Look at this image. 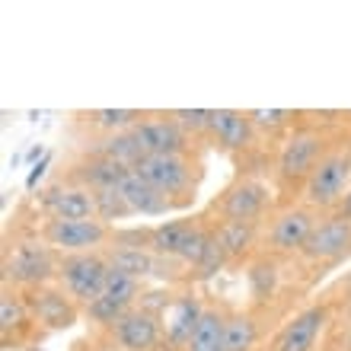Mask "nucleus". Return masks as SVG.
Returning a JSON list of instances; mask_svg holds the SVG:
<instances>
[{"label":"nucleus","instance_id":"nucleus-31","mask_svg":"<svg viewBox=\"0 0 351 351\" xmlns=\"http://www.w3.org/2000/svg\"><path fill=\"white\" fill-rule=\"evenodd\" d=\"M275 265L268 259H259L256 265H252V271H250V287H252V294L259 297V300H265L271 291H275Z\"/></svg>","mask_w":351,"mask_h":351},{"label":"nucleus","instance_id":"nucleus-32","mask_svg":"<svg viewBox=\"0 0 351 351\" xmlns=\"http://www.w3.org/2000/svg\"><path fill=\"white\" fill-rule=\"evenodd\" d=\"M339 211H342L345 217H351V192L345 195V202H342V208H339Z\"/></svg>","mask_w":351,"mask_h":351},{"label":"nucleus","instance_id":"nucleus-18","mask_svg":"<svg viewBox=\"0 0 351 351\" xmlns=\"http://www.w3.org/2000/svg\"><path fill=\"white\" fill-rule=\"evenodd\" d=\"M211 134H214V141H217L223 150H240V147H246V144L252 141L256 128H252V121H250V112L214 109Z\"/></svg>","mask_w":351,"mask_h":351},{"label":"nucleus","instance_id":"nucleus-26","mask_svg":"<svg viewBox=\"0 0 351 351\" xmlns=\"http://www.w3.org/2000/svg\"><path fill=\"white\" fill-rule=\"evenodd\" d=\"M147 119L144 112L138 109H96L90 112V121L96 125V128L109 131V134H121V131H131L134 125H141V121Z\"/></svg>","mask_w":351,"mask_h":351},{"label":"nucleus","instance_id":"nucleus-24","mask_svg":"<svg viewBox=\"0 0 351 351\" xmlns=\"http://www.w3.org/2000/svg\"><path fill=\"white\" fill-rule=\"evenodd\" d=\"M259 342V323L250 313L227 316V332H223V351H252Z\"/></svg>","mask_w":351,"mask_h":351},{"label":"nucleus","instance_id":"nucleus-20","mask_svg":"<svg viewBox=\"0 0 351 351\" xmlns=\"http://www.w3.org/2000/svg\"><path fill=\"white\" fill-rule=\"evenodd\" d=\"M106 259H109L112 271H121L134 281H147L150 275H157L160 262H163L154 250H134V246H112Z\"/></svg>","mask_w":351,"mask_h":351},{"label":"nucleus","instance_id":"nucleus-15","mask_svg":"<svg viewBox=\"0 0 351 351\" xmlns=\"http://www.w3.org/2000/svg\"><path fill=\"white\" fill-rule=\"evenodd\" d=\"M202 313H204V306L195 294H179L176 300H169L163 306V313H160L163 339L169 345H176V348H185L195 332V326H198V319H202Z\"/></svg>","mask_w":351,"mask_h":351},{"label":"nucleus","instance_id":"nucleus-12","mask_svg":"<svg viewBox=\"0 0 351 351\" xmlns=\"http://www.w3.org/2000/svg\"><path fill=\"white\" fill-rule=\"evenodd\" d=\"M112 335H115V345L121 351H154L157 342L163 339V329H160L157 313L134 306L112 326Z\"/></svg>","mask_w":351,"mask_h":351},{"label":"nucleus","instance_id":"nucleus-9","mask_svg":"<svg viewBox=\"0 0 351 351\" xmlns=\"http://www.w3.org/2000/svg\"><path fill=\"white\" fill-rule=\"evenodd\" d=\"M29 313L45 329H71L80 319V306L64 287L42 285L29 294Z\"/></svg>","mask_w":351,"mask_h":351},{"label":"nucleus","instance_id":"nucleus-11","mask_svg":"<svg viewBox=\"0 0 351 351\" xmlns=\"http://www.w3.org/2000/svg\"><path fill=\"white\" fill-rule=\"evenodd\" d=\"M223 221H259L268 208V185L259 179H240L214 204Z\"/></svg>","mask_w":351,"mask_h":351},{"label":"nucleus","instance_id":"nucleus-29","mask_svg":"<svg viewBox=\"0 0 351 351\" xmlns=\"http://www.w3.org/2000/svg\"><path fill=\"white\" fill-rule=\"evenodd\" d=\"M250 121L256 131H268V134H275V131L287 128L291 121H294V112L291 109H250Z\"/></svg>","mask_w":351,"mask_h":351},{"label":"nucleus","instance_id":"nucleus-7","mask_svg":"<svg viewBox=\"0 0 351 351\" xmlns=\"http://www.w3.org/2000/svg\"><path fill=\"white\" fill-rule=\"evenodd\" d=\"M134 173L150 182L157 192L169 195H182L192 189L195 182V167L192 160L185 157V154H169V157H141L134 163Z\"/></svg>","mask_w":351,"mask_h":351},{"label":"nucleus","instance_id":"nucleus-17","mask_svg":"<svg viewBox=\"0 0 351 351\" xmlns=\"http://www.w3.org/2000/svg\"><path fill=\"white\" fill-rule=\"evenodd\" d=\"M74 176H77V185H86L90 192H115L131 176V167L96 154V157L84 160L80 167H74Z\"/></svg>","mask_w":351,"mask_h":351},{"label":"nucleus","instance_id":"nucleus-33","mask_svg":"<svg viewBox=\"0 0 351 351\" xmlns=\"http://www.w3.org/2000/svg\"><path fill=\"white\" fill-rule=\"evenodd\" d=\"M345 351H351V326H348V335H345Z\"/></svg>","mask_w":351,"mask_h":351},{"label":"nucleus","instance_id":"nucleus-16","mask_svg":"<svg viewBox=\"0 0 351 351\" xmlns=\"http://www.w3.org/2000/svg\"><path fill=\"white\" fill-rule=\"evenodd\" d=\"M326 319H329V306L326 304H313V306H306V310H300V313L281 329V335H278V342H275V351H313Z\"/></svg>","mask_w":351,"mask_h":351},{"label":"nucleus","instance_id":"nucleus-1","mask_svg":"<svg viewBox=\"0 0 351 351\" xmlns=\"http://www.w3.org/2000/svg\"><path fill=\"white\" fill-rule=\"evenodd\" d=\"M351 192V157L345 150H326V157L316 163L310 179L304 182V202L306 208L332 211L342 208L345 195Z\"/></svg>","mask_w":351,"mask_h":351},{"label":"nucleus","instance_id":"nucleus-2","mask_svg":"<svg viewBox=\"0 0 351 351\" xmlns=\"http://www.w3.org/2000/svg\"><path fill=\"white\" fill-rule=\"evenodd\" d=\"M109 259L102 252H74L58 259V281L77 304H93L106 291L109 281Z\"/></svg>","mask_w":351,"mask_h":351},{"label":"nucleus","instance_id":"nucleus-14","mask_svg":"<svg viewBox=\"0 0 351 351\" xmlns=\"http://www.w3.org/2000/svg\"><path fill=\"white\" fill-rule=\"evenodd\" d=\"M134 138L144 157H169V154H185V134L173 119H144L141 125H134Z\"/></svg>","mask_w":351,"mask_h":351},{"label":"nucleus","instance_id":"nucleus-19","mask_svg":"<svg viewBox=\"0 0 351 351\" xmlns=\"http://www.w3.org/2000/svg\"><path fill=\"white\" fill-rule=\"evenodd\" d=\"M119 195L125 198L131 214H144V217H157V214H167L169 208H173L167 195L157 192L150 182H144L134 169H131V176L119 185Z\"/></svg>","mask_w":351,"mask_h":351},{"label":"nucleus","instance_id":"nucleus-23","mask_svg":"<svg viewBox=\"0 0 351 351\" xmlns=\"http://www.w3.org/2000/svg\"><path fill=\"white\" fill-rule=\"evenodd\" d=\"M223 332H227V316L221 310H204L185 351H223Z\"/></svg>","mask_w":351,"mask_h":351},{"label":"nucleus","instance_id":"nucleus-13","mask_svg":"<svg viewBox=\"0 0 351 351\" xmlns=\"http://www.w3.org/2000/svg\"><path fill=\"white\" fill-rule=\"evenodd\" d=\"M48 221H96V202L86 185H55L42 198Z\"/></svg>","mask_w":351,"mask_h":351},{"label":"nucleus","instance_id":"nucleus-28","mask_svg":"<svg viewBox=\"0 0 351 351\" xmlns=\"http://www.w3.org/2000/svg\"><path fill=\"white\" fill-rule=\"evenodd\" d=\"M93 202H96V221H121V217H131V208L125 204V198L115 192H93Z\"/></svg>","mask_w":351,"mask_h":351},{"label":"nucleus","instance_id":"nucleus-35","mask_svg":"<svg viewBox=\"0 0 351 351\" xmlns=\"http://www.w3.org/2000/svg\"><path fill=\"white\" fill-rule=\"evenodd\" d=\"M348 285H351V275H348Z\"/></svg>","mask_w":351,"mask_h":351},{"label":"nucleus","instance_id":"nucleus-34","mask_svg":"<svg viewBox=\"0 0 351 351\" xmlns=\"http://www.w3.org/2000/svg\"><path fill=\"white\" fill-rule=\"evenodd\" d=\"M348 157H351V144H348Z\"/></svg>","mask_w":351,"mask_h":351},{"label":"nucleus","instance_id":"nucleus-4","mask_svg":"<svg viewBox=\"0 0 351 351\" xmlns=\"http://www.w3.org/2000/svg\"><path fill=\"white\" fill-rule=\"evenodd\" d=\"M300 256L306 262H316V265H332V262L348 259L351 256V217H345L342 211L319 217L313 233L306 237Z\"/></svg>","mask_w":351,"mask_h":351},{"label":"nucleus","instance_id":"nucleus-3","mask_svg":"<svg viewBox=\"0 0 351 351\" xmlns=\"http://www.w3.org/2000/svg\"><path fill=\"white\" fill-rule=\"evenodd\" d=\"M51 278H58V262L51 256V246L38 240H23L7 252L3 259V281H13L16 287H42Z\"/></svg>","mask_w":351,"mask_h":351},{"label":"nucleus","instance_id":"nucleus-22","mask_svg":"<svg viewBox=\"0 0 351 351\" xmlns=\"http://www.w3.org/2000/svg\"><path fill=\"white\" fill-rule=\"evenodd\" d=\"M214 243L227 262L243 259L256 246V221H221L214 227Z\"/></svg>","mask_w":351,"mask_h":351},{"label":"nucleus","instance_id":"nucleus-10","mask_svg":"<svg viewBox=\"0 0 351 351\" xmlns=\"http://www.w3.org/2000/svg\"><path fill=\"white\" fill-rule=\"evenodd\" d=\"M316 221H319L316 211L313 208H306V204H297V208L281 211L275 221H271L268 233H265L268 250H275V252H300L304 250V243H306V237L313 233Z\"/></svg>","mask_w":351,"mask_h":351},{"label":"nucleus","instance_id":"nucleus-5","mask_svg":"<svg viewBox=\"0 0 351 351\" xmlns=\"http://www.w3.org/2000/svg\"><path fill=\"white\" fill-rule=\"evenodd\" d=\"M112 240L109 227L102 221H45L42 223V243L51 250L74 256V252H99Z\"/></svg>","mask_w":351,"mask_h":351},{"label":"nucleus","instance_id":"nucleus-21","mask_svg":"<svg viewBox=\"0 0 351 351\" xmlns=\"http://www.w3.org/2000/svg\"><path fill=\"white\" fill-rule=\"evenodd\" d=\"M195 227H198L195 221H163L157 227H150V250L157 252L160 259H179L189 240H192Z\"/></svg>","mask_w":351,"mask_h":351},{"label":"nucleus","instance_id":"nucleus-6","mask_svg":"<svg viewBox=\"0 0 351 351\" xmlns=\"http://www.w3.org/2000/svg\"><path fill=\"white\" fill-rule=\"evenodd\" d=\"M326 157L323 147V134L304 128L294 131L291 138L281 144V154H278V176L285 182H306L310 173L316 169V163Z\"/></svg>","mask_w":351,"mask_h":351},{"label":"nucleus","instance_id":"nucleus-25","mask_svg":"<svg viewBox=\"0 0 351 351\" xmlns=\"http://www.w3.org/2000/svg\"><path fill=\"white\" fill-rule=\"evenodd\" d=\"M99 154L109 160H119V163H125V167L134 169V163H138L144 154H141L138 147V138H134V131H121V134H109V138L99 144Z\"/></svg>","mask_w":351,"mask_h":351},{"label":"nucleus","instance_id":"nucleus-30","mask_svg":"<svg viewBox=\"0 0 351 351\" xmlns=\"http://www.w3.org/2000/svg\"><path fill=\"white\" fill-rule=\"evenodd\" d=\"M169 119H173L185 134H202V131H211L214 109H176V112H169Z\"/></svg>","mask_w":351,"mask_h":351},{"label":"nucleus","instance_id":"nucleus-8","mask_svg":"<svg viewBox=\"0 0 351 351\" xmlns=\"http://www.w3.org/2000/svg\"><path fill=\"white\" fill-rule=\"evenodd\" d=\"M141 291V281L121 275V271H109V281H106V291H102L93 304H86V316L99 326H115L121 316L134 310V297Z\"/></svg>","mask_w":351,"mask_h":351},{"label":"nucleus","instance_id":"nucleus-27","mask_svg":"<svg viewBox=\"0 0 351 351\" xmlns=\"http://www.w3.org/2000/svg\"><path fill=\"white\" fill-rule=\"evenodd\" d=\"M29 297H19L16 291H3V297H0V332L10 335L13 329H19V326L29 319Z\"/></svg>","mask_w":351,"mask_h":351}]
</instances>
